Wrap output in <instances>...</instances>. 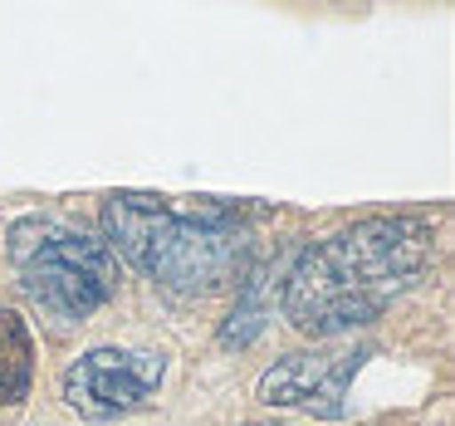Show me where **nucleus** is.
<instances>
[{
  "label": "nucleus",
  "instance_id": "nucleus-6",
  "mask_svg": "<svg viewBox=\"0 0 455 426\" xmlns=\"http://www.w3.org/2000/svg\"><path fill=\"white\" fill-rule=\"evenodd\" d=\"M35 382V338L15 309H0V402L20 406Z\"/></svg>",
  "mask_w": 455,
  "mask_h": 426
},
{
  "label": "nucleus",
  "instance_id": "nucleus-3",
  "mask_svg": "<svg viewBox=\"0 0 455 426\" xmlns=\"http://www.w3.org/2000/svg\"><path fill=\"white\" fill-rule=\"evenodd\" d=\"M11 265L30 304L60 324H84L123 285L118 255L108 240L64 216H20L11 226Z\"/></svg>",
  "mask_w": 455,
  "mask_h": 426
},
{
  "label": "nucleus",
  "instance_id": "nucleus-4",
  "mask_svg": "<svg viewBox=\"0 0 455 426\" xmlns=\"http://www.w3.org/2000/svg\"><path fill=\"white\" fill-rule=\"evenodd\" d=\"M167 358L148 348H89L60 377V397L89 422H118L162 392Z\"/></svg>",
  "mask_w": 455,
  "mask_h": 426
},
{
  "label": "nucleus",
  "instance_id": "nucleus-1",
  "mask_svg": "<svg viewBox=\"0 0 455 426\" xmlns=\"http://www.w3.org/2000/svg\"><path fill=\"white\" fill-rule=\"evenodd\" d=\"M435 260V230L421 216H367L314 240L289 265L279 309L304 338L367 328L421 285Z\"/></svg>",
  "mask_w": 455,
  "mask_h": 426
},
{
  "label": "nucleus",
  "instance_id": "nucleus-5",
  "mask_svg": "<svg viewBox=\"0 0 455 426\" xmlns=\"http://www.w3.org/2000/svg\"><path fill=\"white\" fill-rule=\"evenodd\" d=\"M372 358L367 343L347 348H314V353H289L275 367H265L255 382V397L265 406H284V412H304L318 422H338L347 416V387Z\"/></svg>",
  "mask_w": 455,
  "mask_h": 426
},
{
  "label": "nucleus",
  "instance_id": "nucleus-7",
  "mask_svg": "<svg viewBox=\"0 0 455 426\" xmlns=\"http://www.w3.org/2000/svg\"><path fill=\"white\" fill-rule=\"evenodd\" d=\"M265 289H269V279H265V269H250L245 279H240V294H235V314H230V324L220 328V343L226 348H245L250 338L265 328V318L275 314L269 309V299H265Z\"/></svg>",
  "mask_w": 455,
  "mask_h": 426
},
{
  "label": "nucleus",
  "instance_id": "nucleus-2",
  "mask_svg": "<svg viewBox=\"0 0 455 426\" xmlns=\"http://www.w3.org/2000/svg\"><path fill=\"white\" fill-rule=\"evenodd\" d=\"M108 250L181 299H206L250 275V206L196 197L177 206L157 191H113L103 201Z\"/></svg>",
  "mask_w": 455,
  "mask_h": 426
}]
</instances>
